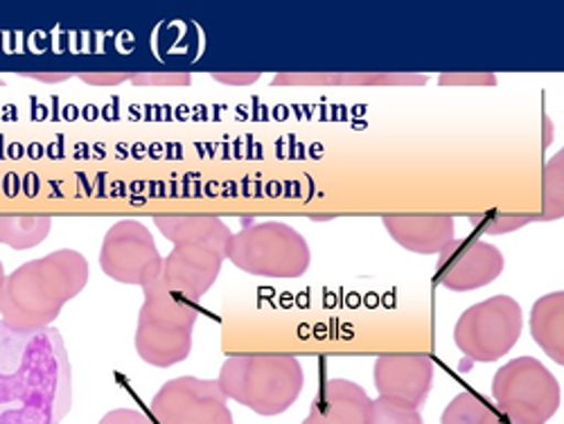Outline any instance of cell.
Returning <instances> with one entry per match:
<instances>
[{"label":"cell","instance_id":"20","mask_svg":"<svg viewBox=\"0 0 564 424\" xmlns=\"http://www.w3.org/2000/svg\"><path fill=\"white\" fill-rule=\"evenodd\" d=\"M368 424H425V420H422L420 409L391 398H378L370 402Z\"/></svg>","mask_w":564,"mask_h":424},{"label":"cell","instance_id":"24","mask_svg":"<svg viewBox=\"0 0 564 424\" xmlns=\"http://www.w3.org/2000/svg\"><path fill=\"white\" fill-rule=\"evenodd\" d=\"M441 86H495L497 75L492 73H443L438 77Z\"/></svg>","mask_w":564,"mask_h":424},{"label":"cell","instance_id":"17","mask_svg":"<svg viewBox=\"0 0 564 424\" xmlns=\"http://www.w3.org/2000/svg\"><path fill=\"white\" fill-rule=\"evenodd\" d=\"M51 217H0V244L14 251L39 247L51 235Z\"/></svg>","mask_w":564,"mask_h":424},{"label":"cell","instance_id":"4","mask_svg":"<svg viewBox=\"0 0 564 424\" xmlns=\"http://www.w3.org/2000/svg\"><path fill=\"white\" fill-rule=\"evenodd\" d=\"M217 384L228 400L269 417L294 406L305 374L294 355H240L224 361Z\"/></svg>","mask_w":564,"mask_h":424},{"label":"cell","instance_id":"9","mask_svg":"<svg viewBox=\"0 0 564 424\" xmlns=\"http://www.w3.org/2000/svg\"><path fill=\"white\" fill-rule=\"evenodd\" d=\"M100 267L120 285L145 290L161 278L163 258L145 224L138 219H122L105 235Z\"/></svg>","mask_w":564,"mask_h":424},{"label":"cell","instance_id":"23","mask_svg":"<svg viewBox=\"0 0 564 424\" xmlns=\"http://www.w3.org/2000/svg\"><path fill=\"white\" fill-rule=\"evenodd\" d=\"M62 420L36 409H14L0 413V424H59Z\"/></svg>","mask_w":564,"mask_h":424},{"label":"cell","instance_id":"31","mask_svg":"<svg viewBox=\"0 0 564 424\" xmlns=\"http://www.w3.org/2000/svg\"><path fill=\"white\" fill-rule=\"evenodd\" d=\"M3 84H6V81H3V77H0V86H3Z\"/></svg>","mask_w":564,"mask_h":424},{"label":"cell","instance_id":"2","mask_svg":"<svg viewBox=\"0 0 564 424\" xmlns=\"http://www.w3.org/2000/svg\"><path fill=\"white\" fill-rule=\"evenodd\" d=\"M88 282V262L79 251L59 249L30 260L6 275L0 287V316L17 333L51 327L64 305L82 294Z\"/></svg>","mask_w":564,"mask_h":424},{"label":"cell","instance_id":"15","mask_svg":"<svg viewBox=\"0 0 564 424\" xmlns=\"http://www.w3.org/2000/svg\"><path fill=\"white\" fill-rule=\"evenodd\" d=\"M427 75L413 73H280L273 86H422Z\"/></svg>","mask_w":564,"mask_h":424},{"label":"cell","instance_id":"10","mask_svg":"<svg viewBox=\"0 0 564 424\" xmlns=\"http://www.w3.org/2000/svg\"><path fill=\"white\" fill-rule=\"evenodd\" d=\"M156 424H235L228 398L215 380L176 377L150 404Z\"/></svg>","mask_w":564,"mask_h":424},{"label":"cell","instance_id":"12","mask_svg":"<svg viewBox=\"0 0 564 424\" xmlns=\"http://www.w3.org/2000/svg\"><path fill=\"white\" fill-rule=\"evenodd\" d=\"M436 366L427 355H382L375 359L372 382L380 398H391L413 409L427 402Z\"/></svg>","mask_w":564,"mask_h":424},{"label":"cell","instance_id":"19","mask_svg":"<svg viewBox=\"0 0 564 424\" xmlns=\"http://www.w3.org/2000/svg\"><path fill=\"white\" fill-rule=\"evenodd\" d=\"M564 152L555 154L544 170V210L540 219L553 221L564 215Z\"/></svg>","mask_w":564,"mask_h":424},{"label":"cell","instance_id":"29","mask_svg":"<svg viewBox=\"0 0 564 424\" xmlns=\"http://www.w3.org/2000/svg\"><path fill=\"white\" fill-rule=\"evenodd\" d=\"M3 282H6V267L0 262V287H3Z\"/></svg>","mask_w":564,"mask_h":424},{"label":"cell","instance_id":"28","mask_svg":"<svg viewBox=\"0 0 564 424\" xmlns=\"http://www.w3.org/2000/svg\"><path fill=\"white\" fill-rule=\"evenodd\" d=\"M23 75L30 79H36V81H48V84H59V81H66L73 77L70 73H23Z\"/></svg>","mask_w":564,"mask_h":424},{"label":"cell","instance_id":"11","mask_svg":"<svg viewBox=\"0 0 564 424\" xmlns=\"http://www.w3.org/2000/svg\"><path fill=\"white\" fill-rule=\"evenodd\" d=\"M503 253L481 240H454L438 260L436 280L449 292H475L488 287L503 271Z\"/></svg>","mask_w":564,"mask_h":424},{"label":"cell","instance_id":"16","mask_svg":"<svg viewBox=\"0 0 564 424\" xmlns=\"http://www.w3.org/2000/svg\"><path fill=\"white\" fill-rule=\"evenodd\" d=\"M531 335L555 363L564 366V292H553L535 301L531 309Z\"/></svg>","mask_w":564,"mask_h":424},{"label":"cell","instance_id":"3","mask_svg":"<svg viewBox=\"0 0 564 424\" xmlns=\"http://www.w3.org/2000/svg\"><path fill=\"white\" fill-rule=\"evenodd\" d=\"M154 224L174 249L163 258L161 282L185 301H199L221 273L232 232L210 215H156Z\"/></svg>","mask_w":564,"mask_h":424},{"label":"cell","instance_id":"5","mask_svg":"<svg viewBox=\"0 0 564 424\" xmlns=\"http://www.w3.org/2000/svg\"><path fill=\"white\" fill-rule=\"evenodd\" d=\"M143 292L145 303L138 314L135 352L150 366L172 368L191 357L197 307L172 294L161 278Z\"/></svg>","mask_w":564,"mask_h":424},{"label":"cell","instance_id":"18","mask_svg":"<svg viewBox=\"0 0 564 424\" xmlns=\"http://www.w3.org/2000/svg\"><path fill=\"white\" fill-rule=\"evenodd\" d=\"M441 424H506V420L477 393H458L445 406Z\"/></svg>","mask_w":564,"mask_h":424},{"label":"cell","instance_id":"1","mask_svg":"<svg viewBox=\"0 0 564 424\" xmlns=\"http://www.w3.org/2000/svg\"><path fill=\"white\" fill-rule=\"evenodd\" d=\"M14 409L68 413L70 363L57 329L17 333L0 320V413Z\"/></svg>","mask_w":564,"mask_h":424},{"label":"cell","instance_id":"26","mask_svg":"<svg viewBox=\"0 0 564 424\" xmlns=\"http://www.w3.org/2000/svg\"><path fill=\"white\" fill-rule=\"evenodd\" d=\"M79 79L90 86H118L131 79V73H82Z\"/></svg>","mask_w":564,"mask_h":424},{"label":"cell","instance_id":"13","mask_svg":"<svg viewBox=\"0 0 564 424\" xmlns=\"http://www.w3.org/2000/svg\"><path fill=\"white\" fill-rule=\"evenodd\" d=\"M382 224L402 249L420 256H441L456 240L447 215H387Z\"/></svg>","mask_w":564,"mask_h":424},{"label":"cell","instance_id":"21","mask_svg":"<svg viewBox=\"0 0 564 424\" xmlns=\"http://www.w3.org/2000/svg\"><path fill=\"white\" fill-rule=\"evenodd\" d=\"M540 215H512V213H501V210H490V213H479V215H469V221L477 226L479 232L486 235H506L520 230L533 221H538Z\"/></svg>","mask_w":564,"mask_h":424},{"label":"cell","instance_id":"22","mask_svg":"<svg viewBox=\"0 0 564 424\" xmlns=\"http://www.w3.org/2000/svg\"><path fill=\"white\" fill-rule=\"evenodd\" d=\"M187 73H131L133 86H191Z\"/></svg>","mask_w":564,"mask_h":424},{"label":"cell","instance_id":"27","mask_svg":"<svg viewBox=\"0 0 564 424\" xmlns=\"http://www.w3.org/2000/svg\"><path fill=\"white\" fill-rule=\"evenodd\" d=\"M215 81L228 84V86H247L258 81L262 75L260 73H213L210 75Z\"/></svg>","mask_w":564,"mask_h":424},{"label":"cell","instance_id":"7","mask_svg":"<svg viewBox=\"0 0 564 424\" xmlns=\"http://www.w3.org/2000/svg\"><path fill=\"white\" fill-rule=\"evenodd\" d=\"M492 395L508 424H546L562 402L555 374L535 357L501 366L492 380Z\"/></svg>","mask_w":564,"mask_h":424},{"label":"cell","instance_id":"6","mask_svg":"<svg viewBox=\"0 0 564 424\" xmlns=\"http://www.w3.org/2000/svg\"><path fill=\"white\" fill-rule=\"evenodd\" d=\"M226 260L251 275L292 280L307 273L312 251L296 228L280 221H264L235 232Z\"/></svg>","mask_w":564,"mask_h":424},{"label":"cell","instance_id":"30","mask_svg":"<svg viewBox=\"0 0 564 424\" xmlns=\"http://www.w3.org/2000/svg\"><path fill=\"white\" fill-rule=\"evenodd\" d=\"M312 219H318V221H323V219H335V215H312Z\"/></svg>","mask_w":564,"mask_h":424},{"label":"cell","instance_id":"8","mask_svg":"<svg viewBox=\"0 0 564 424\" xmlns=\"http://www.w3.org/2000/svg\"><path fill=\"white\" fill-rule=\"evenodd\" d=\"M524 314L510 296H492L465 309L454 327V344L473 361L501 359L522 337Z\"/></svg>","mask_w":564,"mask_h":424},{"label":"cell","instance_id":"14","mask_svg":"<svg viewBox=\"0 0 564 424\" xmlns=\"http://www.w3.org/2000/svg\"><path fill=\"white\" fill-rule=\"evenodd\" d=\"M368 393L350 380L325 382L303 424H368Z\"/></svg>","mask_w":564,"mask_h":424},{"label":"cell","instance_id":"25","mask_svg":"<svg viewBox=\"0 0 564 424\" xmlns=\"http://www.w3.org/2000/svg\"><path fill=\"white\" fill-rule=\"evenodd\" d=\"M100 424H152V420L135 409H116L109 411Z\"/></svg>","mask_w":564,"mask_h":424}]
</instances>
